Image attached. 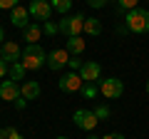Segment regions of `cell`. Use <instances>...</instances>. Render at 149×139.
Instances as JSON below:
<instances>
[{
  "label": "cell",
  "instance_id": "obj_1",
  "mask_svg": "<svg viewBox=\"0 0 149 139\" xmlns=\"http://www.w3.org/2000/svg\"><path fill=\"white\" fill-rule=\"evenodd\" d=\"M124 25H127L129 32H134V35H144V32H149V8H134V10H129L127 15H124Z\"/></svg>",
  "mask_w": 149,
  "mask_h": 139
},
{
  "label": "cell",
  "instance_id": "obj_2",
  "mask_svg": "<svg viewBox=\"0 0 149 139\" xmlns=\"http://www.w3.org/2000/svg\"><path fill=\"white\" fill-rule=\"evenodd\" d=\"M20 62L25 65V70H42L47 65V55H45V50L40 45H25Z\"/></svg>",
  "mask_w": 149,
  "mask_h": 139
},
{
  "label": "cell",
  "instance_id": "obj_3",
  "mask_svg": "<svg viewBox=\"0 0 149 139\" xmlns=\"http://www.w3.org/2000/svg\"><path fill=\"white\" fill-rule=\"evenodd\" d=\"M60 32L62 35H67V38H77V35H82V30H85V17L82 15H65L62 20L57 22Z\"/></svg>",
  "mask_w": 149,
  "mask_h": 139
},
{
  "label": "cell",
  "instance_id": "obj_4",
  "mask_svg": "<svg viewBox=\"0 0 149 139\" xmlns=\"http://www.w3.org/2000/svg\"><path fill=\"white\" fill-rule=\"evenodd\" d=\"M72 122L77 129H82V132H95V127L100 124V119H97L95 109H77V112L72 114Z\"/></svg>",
  "mask_w": 149,
  "mask_h": 139
},
{
  "label": "cell",
  "instance_id": "obj_5",
  "mask_svg": "<svg viewBox=\"0 0 149 139\" xmlns=\"http://www.w3.org/2000/svg\"><path fill=\"white\" fill-rule=\"evenodd\" d=\"M100 85V92L104 97H109V99H117V97L124 95V82L117 80V77H107V80H100L97 82Z\"/></svg>",
  "mask_w": 149,
  "mask_h": 139
},
{
  "label": "cell",
  "instance_id": "obj_6",
  "mask_svg": "<svg viewBox=\"0 0 149 139\" xmlns=\"http://www.w3.org/2000/svg\"><path fill=\"white\" fill-rule=\"evenodd\" d=\"M0 57L5 60L8 65L20 62V60H22V47L15 42V40H5V42L0 45Z\"/></svg>",
  "mask_w": 149,
  "mask_h": 139
},
{
  "label": "cell",
  "instance_id": "obj_7",
  "mask_svg": "<svg viewBox=\"0 0 149 139\" xmlns=\"http://www.w3.org/2000/svg\"><path fill=\"white\" fill-rule=\"evenodd\" d=\"M27 10H30V15L35 17V20H40V22H47L50 15H52V5H50V0H32Z\"/></svg>",
  "mask_w": 149,
  "mask_h": 139
},
{
  "label": "cell",
  "instance_id": "obj_8",
  "mask_svg": "<svg viewBox=\"0 0 149 139\" xmlns=\"http://www.w3.org/2000/svg\"><path fill=\"white\" fill-rule=\"evenodd\" d=\"M57 87H60L62 92H80V90H82V77H80V72H72V70L65 72V77L57 82Z\"/></svg>",
  "mask_w": 149,
  "mask_h": 139
},
{
  "label": "cell",
  "instance_id": "obj_9",
  "mask_svg": "<svg viewBox=\"0 0 149 139\" xmlns=\"http://www.w3.org/2000/svg\"><path fill=\"white\" fill-rule=\"evenodd\" d=\"M65 65H70V52L65 47H57V50H52V52H47V67L50 70H62Z\"/></svg>",
  "mask_w": 149,
  "mask_h": 139
},
{
  "label": "cell",
  "instance_id": "obj_10",
  "mask_svg": "<svg viewBox=\"0 0 149 139\" xmlns=\"http://www.w3.org/2000/svg\"><path fill=\"white\" fill-rule=\"evenodd\" d=\"M80 77H82V82H100L102 80V65L100 62H85L82 65V70H80Z\"/></svg>",
  "mask_w": 149,
  "mask_h": 139
},
{
  "label": "cell",
  "instance_id": "obj_11",
  "mask_svg": "<svg viewBox=\"0 0 149 139\" xmlns=\"http://www.w3.org/2000/svg\"><path fill=\"white\" fill-rule=\"evenodd\" d=\"M20 97V85L15 80H3L0 82V99L5 102H15Z\"/></svg>",
  "mask_w": 149,
  "mask_h": 139
},
{
  "label": "cell",
  "instance_id": "obj_12",
  "mask_svg": "<svg viewBox=\"0 0 149 139\" xmlns=\"http://www.w3.org/2000/svg\"><path fill=\"white\" fill-rule=\"evenodd\" d=\"M27 17H30V10H27L25 5H17V8H13V10H10V22H13L15 27H20V30L30 25Z\"/></svg>",
  "mask_w": 149,
  "mask_h": 139
},
{
  "label": "cell",
  "instance_id": "obj_13",
  "mask_svg": "<svg viewBox=\"0 0 149 139\" xmlns=\"http://www.w3.org/2000/svg\"><path fill=\"white\" fill-rule=\"evenodd\" d=\"M40 38H42V25L40 22H30L27 27H22V40L27 45H37Z\"/></svg>",
  "mask_w": 149,
  "mask_h": 139
},
{
  "label": "cell",
  "instance_id": "obj_14",
  "mask_svg": "<svg viewBox=\"0 0 149 139\" xmlns=\"http://www.w3.org/2000/svg\"><path fill=\"white\" fill-rule=\"evenodd\" d=\"M65 50H67L72 57H80V55L85 52V38H82V35H77V38H70L67 42H65Z\"/></svg>",
  "mask_w": 149,
  "mask_h": 139
},
{
  "label": "cell",
  "instance_id": "obj_15",
  "mask_svg": "<svg viewBox=\"0 0 149 139\" xmlns=\"http://www.w3.org/2000/svg\"><path fill=\"white\" fill-rule=\"evenodd\" d=\"M20 95L25 97V99H37V97H40V82H35V80L22 82L20 85Z\"/></svg>",
  "mask_w": 149,
  "mask_h": 139
},
{
  "label": "cell",
  "instance_id": "obj_16",
  "mask_svg": "<svg viewBox=\"0 0 149 139\" xmlns=\"http://www.w3.org/2000/svg\"><path fill=\"white\" fill-rule=\"evenodd\" d=\"M85 35H92V38H97V35H100L102 32V25H100V20H97V17H85Z\"/></svg>",
  "mask_w": 149,
  "mask_h": 139
},
{
  "label": "cell",
  "instance_id": "obj_17",
  "mask_svg": "<svg viewBox=\"0 0 149 139\" xmlns=\"http://www.w3.org/2000/svg\"><path fill=\"white\" fill-rule=\"evenodd\" d=\"M50 5H52L55 13H60V15L65 17V13L72 8V0H50Z\"/></svg>",
  "mask_w": 149,
  "mask_h": 139
},
{
  "label": "cell",
  "instance_id": "obj_18",
  "mask_svg": "<svg viewBox=\"0 0 149 139\" xmlns=\"http://www.w3.org/2000/svg\"><path fill=\"white\" fill-rule=\"evenodd\" d=\"M22 77H25V65L22 62H13L10 65V80H22Z\"/></svg>",
  "mask_w": 149,
  "mask_h": 139
},
{
  "label": "cell",
  "instance_id": "obj_19",
  "mask_svg": "<svg viewBox=\"0 0 149 139\" xmlns=\"http://www.w3.org/2000/svg\"><path fill=\"white\" fill-rule=\"evenodd\" d=\"M97 92H100V85H97V82H85V87H82V95H85L87 99H95Z\"/></svg>",
  "mask_w": 149,
  "mask_h": 139
},
{
  "label": "cell",
  "instance_id": "obj_20",
  "mask_svg": "<svg viewBox=\"0 0 149 139\" xmlns=\"http://www.w3.org/2000/svg\"><path fill=\"white\" fill-rule=\"evenodd\" d=\"M0 139H22V134L15 127H3L0 129Z\"/></svg>",
  "mask_w": 149,
  "mask_h": 139
},
{
  "label": "cell",
  "instance_id": "obj_21",
  "mask_svg": "<svg viewBox=\"0 0 149 139\" xmlns=\"http://www.w3.org/2000/svg\"><path fill=\"white\" fill-rule=\"evenodd\" d=\"M42 32H45V35H50V38H52V35H57V32H60V27L55 25L52 20H47V22H42Z\"/></svg>",
  "mask_w": 149,
  "mask_h": 139
},
{
  "label": "cell",
  "instance_id": "obj_22",
  "mask_svg": "<svg viewBox=\"0 0 149 139\" xmlns=\"http://www.w3.org/2000/svg\"><path fill=\"white\" fill-rule=\"evenodd\" d=\"M134 8H139V0H119V10H134Z\"/></svg>",
  "mask_w": 149,
  "mask_h": 139
},
{
  "label": "cell",
  "instance_id": "obj_23",
  "mask_svg": "<svg viewBox=\"0 0 149 139\" xmlns=\"http://www.w3.org/2000/svg\"><path fill=\"white\" fill-rule=\"evenodd\" d=\"M95 114H97V119H107V117H109V107H107V104H97Z\"/></svg>",
  "mask_w": 149,
  "mask_h": 139
},
{
  "label": "cell",
  "instance_id": "obj_24",
  "mask_svg": "<svg viewBox=\"0 0 149 139\" xmlns=\"http://www.w3.org/2000/svg\"><path fill=\"white\" fill-rule=\"evenodd\" d=\"M82 65H85V62H82L80 57H70V70H72V72H80Z\"/></svg>",
  "mask_w": 149,
  "mask_h": 139
},
{
  "label": "cell",
  "instance_id": "obj_25",
  "mask_svg": "<svg viewBox=\"0 0 149 139\" xmlns=\"http://www.w3.org/2000/svg\"><path fill=\"white\" fill-rule=\"evenodd\" d=\"M20 3L17 0H0V10H13V8H17Z\"/></svg>",
  "mask_w": 149,
  "mask_h": 139
},
{
  "label": "cell",
  "instance_id": "obj_26",
  "mask_svg": "<svg viewBox=\"0 0 149 139\" xmlns=\"http://www.w3.org/2000/svg\"><path fill=\"white\" fill-rule=\"evenodd\" d=\"M5 75H10V65L0 57V80H5Z\"/></svg>",
  "mask_w": 149,
  "mask_h": 139
},
{
  "label": "cell",
  "instance_id": "obj_27",
  "mask_svg": "<svg viewBox=\"0 0 149 139\" xmlns=\"http://www.w3.org/2000/svg\"><path fill=\"white\" fill-rule=\"evenodd\" d=\"M87 5H90V8H104L107 0H87Z\"/></svg>",
  "mask_w": 149,
  "mask_h": 139
},
{
  "label": "cell",
  "instance_id": "obj_28",
  "mask_svg": "<svg viewBox=\"0 0 149 139\" xmlns=\"http://www.w3.org/2000/svg\"><path fill=\"white\" fill-rule=\"evenodd\" d=\"M25 104H27V99H25V97L20 95V97L15 99V107H17V109H25Z\"/></svg>",
  "mask_w": 149,
  "mask_h": 139
},
{
  "label": "cell",
  "instance_id": "obj_29",
  "mask_svg": "<svg viewBox=\"0 0 149 139\" xmlns=\"http://www.w3.org/2000/svg\"><path fill=\"white\" fill-rule=\"evenodd\" d=\"M102 139H124V134H119V132H112V134H104Z\"/></svg>",
  "mask_w": 149,
  "mask_h": 139
},
{
  "label": "cell",
  "instance_id": "obj_30",
  "mask_svg": "<svg viewBox=\"0 0 149 139\" xmlns=\"http://www.w3.org/2000/svg\"><path fill=\"white\" fill-rule=\"evenodd\" d=\"M3 40H5V32H3V27H0V45H3Z\"/></svg>",
  "mask_w": 149,
  "mask_h": 139
},
{
  "label": "cell",
  "instance_id": "obj_31",
  "mask_svg": "<svg viewBox=\"0 0 149 139\" xmlns=\"http://www.w3.org/2000/svg\"><path fill=\"white\" fill-rule=\"evenodd\" d=\"M87 139H102V137H97V134H90V137H87Z\"/></svg>",
  "mask_w": 149,
  "mask_h": 139
},
{
  "label": "cell",
  "instance_id": "obj_32",
  "mask_svg": "<svg viewBox=\"0 0 149 139\" xmlns=\"http://www.w3.org/2000/svg\"><path fill=\"white\" fill-rule=\"evenodd\" d=\"M147 95H149V80H147Z\"/></svg>",
  "mask_w": 149,
  "mask_h": 139
},
{
  "label": "cell",
  "instance_id": "obj_33",
  "mask_svg": "<svg viewBox=\"0 0 149 139\" xmlns=\"http://www.w3.org/2000/svg\"><path fill=\"white\" fill-rule=\"evenodd\" d=\"M57 139H70V137H57Z\"/></svg>",
  "mask_w": 149,
  "mask_h": 139
},
{
  "label": "cell",
  "instance_id": "obj_34",
  "mask_svg": "<svg viewBox=\"0 0 149 139\" xmlns=\"http://www.w3.org/2000/svg\"><path fill=\"white\" fill-rule=\"evenodd\" d=\"M147 8H149V0H147Z\"/></svg>",
  "mask_w": 149,
  "mask_h": 139
},
{
  "label": "cell",
  "instance_id": "obj_35",
  "mask_svg": "<svg viewBox=\"0 0 149 139\" xmlns=\"http://www.w3.org/2000/svg\"><path fill=\"white\" fill-rule=\"evenodd\" d=\"M30 3H32V0H30Z\"/></svg>",
  "mask_w": 149,
  "mask_h": 139
}]
</instances>
